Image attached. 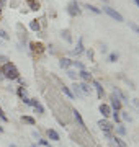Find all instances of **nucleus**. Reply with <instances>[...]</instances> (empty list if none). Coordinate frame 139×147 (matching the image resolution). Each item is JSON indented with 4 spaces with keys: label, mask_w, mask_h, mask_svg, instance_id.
<instances>
[{
    "label": "nucleus",
    "mask_w": 139,
    "mask_h": 147,
    "mask_svg": "<svg viewBox=\"0 0 139 147\" xmlns=\"http://www.w3.org/2000/svg\"><path fill=\"white\" fill-rule=\"evenodd\" d=\"M18 95H20L22 98H23V96H26V95H25V87H23V85H22V87H18Z\"/></svg>",
    "instance_id": "23"
},
{
    "label": "nucleus",
    "mask_w": 139,
    "mask_h": 147,
    "mask_svg": "<svg viewBox=\"0 0 139 147\" xmlns=\"http://www.w3.org/2000/svg\"><path fill=\"white\" fill-rule=\"evenodd\" d=\"M0 118H2L3 121H8V118H7L5 115H3V111H2V108H0Z\"/></svg>",
    "instance_id": "25"
},
{
    "label": "nucleus",
    "mask_w": 139,
    "mask_h": 147,
    "mask_svg": "<svg viewBox=\"0 0 139 147\" xmlns=\"http://www.w3.org/2000/svg\"><path fill=\"white\" fill-rule=\"evenodd\" d=\"M0 72L3 74V77H7V79H10V80H16V79H20V74H18V70H16V67L13 65V64H5L3 67H2V70Z\"/></svg>",
    "instance_id": "1"
},
{
    "label": "nucleus",
    "mask_w": 139,
    "mask_h": 147,
    "mask_svg": "<svg viewBox=\"0 0 139 147\" xmlns=\"http://www.w3.org/2000/svg\"><path fill=\"white\" fill-rule=\"evenodd\" d=\"M102 2H105V3H107V2H108V0H102Z\"/></svg>",
    "instance_id": "33"
},
{
    "label": "nucleus",
    "mask_w": 139,
    "mask_h": 147,
    "mask_svg": "<svg viewBox=\"0 0 139 147\" xmlns=\"http://www.w3.org/2000/svg\"><path fill=\"white\" fill-rule=\"evenodd\" d=\"M93 87H95V90H96V95H98V98H103V87H102V84L100 82H96V80H93Z\"/></svg>",
    "instance_id": "10"
},
{
    "label": "nucleus",
    "mask_w": 139,
    "mask_h": 147,
    "mask_svg": "<svg viewBox=\"0 0 139 147\" xmlns=\"http://www.w3.org/2000/svg\"><path fill=\"white\" fill-rule=\"evenodd\" d=\"M0 132H3V127H2V126H0Z\"/></svg>",
    "instance_id": "32"
},
{
    "label": "nucleus",
    "mask_w": 139,
    "mask_h": 147,
    "mask_svg": "<svg viewBox=\"0 0 139 147\" xmlns=\"http://www.w3.org/2000/svg\"><path fill=\"white\" fill-rule=\"evenodd\" d=\"M72 64H74V65H77V67H79V69H84V65H82L80 62H72Z\"/></svg>",
    "instance_id": "30"
},
{
    "label": "nucleus",
    "mask_w": 139,
    "mask_h": 147,
    "mask_svg": "<svg viewBox=\"0 0 139 147\" xmlns=\"http://www.w3.org/2000/svg\"><path fill=\"white\" fill-rule=\"evenodd\" d=\"M0 11H2V10H0Z\"/></svg>",
    "instance_id": "36"
},
{
    "label": "nucleus",
    "mask_w": 139,
    "mask_h": 147,
    "mask_svg": "<svg viewBox=\"0 0 139 147\" xmlns=\"http://www.w3.org/2000/svg\"><path fill=\"white\" fill-rule=\"evenodd\" d=\"M77 88L80 90V93L85 96V95H90V87L87 82H80V84H77Z\"/></svg>",
    "instance_id": "5"
},
{
    "label": "nucleus",
    "mask_w": 139,
    "mask_h": 147,
    "mask_svg": "<svg viewBox=\"0 0 139 147\" xmlns=\"http://www.w3.org/2000/svg\"><path fill=\"white\" fill-rule=\"evenodd\" d=\"M98 126L102 127V131H111L113 127H115L107 119V118H105V119H100V121H98Z\"/></svg>",
    "instance_id": "4"
},
{
    "label": "nucleus",
    "mask_w": 139,
    "mask_h": 147,
    "mask_svg": "<svg viewBox=\"0 0 139 147\" xmlns=\"http://www.w3.org/2000/svg\"><path fill=\"white\" fill-rule=\"evenodd\" d=\"M100 113L103 115V118H108V116L111 115V108H110V105L102 103V105H100Z\"/></svg>",
    "instance_id": "7"
},
{
    "label": "nucleus",
    "mask_w": 139,
    "mask_h": 147,
    "mask_svg": "<svg viewBox=\"0 0 139 147\" xmlns=\"http://www.w3.org/2000/svg\"><path fill=\"white\" fill-rule=\"evenodd\" d=\"M0 36L3 38V39H8V34H7V33L3 31V30H0Z\"/></svg>",
    "instance_id": "24"
},
{
    "label": "nucleus",
    "mask_w": 139,
    "mask_h": 147,
    "mask_svg": "<svg viewBox=\"0 0 139 147\" xmlns=\"http://www.w3.org/2000/svg\"><path fill=\"white\" fill-rule=\"evenodd\" d=\"M61 90H62V93H64V95H67L69 98H74V93H72V90H70L69 87H65V85H62V87H61Z\"/></svg>",
    "instance_id": "12"
},
{
    "label": "nucleus",
    "mask_w": 139,
    "mask_h": 147,
    "mask_svg": "<svg viewBox=\"0 0 139 147\" xmlns=\"http://www.w3.org/2000/svg\"><path fill=\"white\" fill-rule=\"evenodd\" d=\"M108 61H110V62H116V61H118V54L116 53H111L110 56H108Z\"/></svg>",
    "instance_id": "18"
},
{
    "label": "nucleus",
    "mask_w": 139,
    "mask_h": 147,
    "mask_svg": "<svg viewBox=\"0 0 139 147\" xmlns=\"http://www.w3.org/2000/svg\"><path fill=\"white\" fill-rule=\"evenodd\" d=\"M103 11H105L107 15L111 16L113 20H116V21H123V15H121V13H118L116 10H113L111 7H103Z\"/></svg>",
    "instance_id": "2"
},
{
    "label": "nucleus",
    "mask_w": 139,
    "mask_h": 147,
    "mask_svg": "<svg viewBox=\"0 0 139 147\" xmlns=\"http://www.w3.org/2000/svg\"><path fill=\"white\" fill-rule=\"evenodd\" d=\"M72 115H74V118H75V121L79 123V126L82 127V129H85V123H84V119H82V116H80V113L77 110H72Z\"/></svg>",
    "instance_id": "8"
},
{
    "label": "nucleus",
    "mask_w": 139,
    "mask_h": 147,
    "mask_svg": "<svg viewBox=\"0 0 139 147\" xmlns=\"http://www.w3.org/2000/svg\"><path fill=\"white\" fill-rule=\"evenodd\" d=\"M31 28H33V30H39V25H38L36 21H33V23H31Z\"/></svg>",
    "instance_id": "27"
},
{
    "label": "nucleus",
    "mask_w": 139,
    "mask_h": 147,
    "mask_svg": "<svg viewBox=\"0 0 139 147\" xmlns=\"http://www.w3.org/2000/svg\"><path fill=\"white\" fill-rule=\"evenodd\" d=\"M10 147H16V146H10Z\"/></svg>",
    "instance_id": "34"
},
{
    "label": "nucleus",
    "mask_w": 139,
    "mask_h": 147,
    "mask_svg": "<svg viewBox=\"0 0 139 147\" xmlns=\"http://www.w3.org/2000/svg\"><path fill=\"white\" fill-rule=\"evenodd\" d=\"M22 119L25 121V123H28V124H31V126H34V119H33L31 116H23Z\"/></svg>",
    "instance_id": "16"
},
{
    "label": "nucleus",
    "mask_w": 139,
    "mask_h": 147,
    "mask_svg": "<svg viewBox=\"0 0 139 147\" xmlns=\"http://www.w3.org/2000/svg\"><path fill=\"white\" fill-rule=\"evenodd\" d=\"M80 77H82V80H84V82H87V84H88V82L92 80V74L87 72V70H82V72H80Z\"/></svg>",
    "instance_id": "11"
},
{
    "label": "nucleus",
    "mask_w": 139,
    "mask_h": 147,
    "mask_svg": "<svg viewBox=\"0 0 139 147\" xmlns=\"http://www.w3.org/2000/svg\"><path fill=\"white\" fill-rule=\"evenodd\" d=\"M59 65H61V67H64V69H67V67H70V65H72V61H70V59H61Z\"/></svg>",
    "instance_id": "13"
},
{
    "label": "nucleus",
    "mask_w": 139,
    "mask_h": 147,
    "mask_svg": "<svg viewBox=\"0 0 139 147\" xmlns=\"http://www.w3.org/2000/svg\"><path fill=\"white\" fill-rule=\"evenodd\" d=\"M69 13L72 16H75V15L80 13V8H79V3H77V2H70L69 3Z\"/></svg>",
    "instance_id": "6"
},
{
    "label": "nucleus",
    "mask_w": 139,
    "mask_h": 147,
    "mask_svg": "<svg viewBox=\"0 0 139 147\" xmlns=\"http://www.w3.org/2000/svg\"><path fill=\"white\" fill-rule=\"evenodd\" d=\"M22 100H23V103H26V105H30V103H31V100H30L28 96H23Z\"/></svg>",
    "instance_id": "26"
},
{
    "label": "nucleus",
    "mask_w": 139,
    "mask_h": 147,
    "mask_svg": "<svg viewBox=\"0 0 139 147\" xmlns=\"http://www.w3.org/2000/svg\"><path fill=\"white\" fill-rule=\"evenodd\" d=\"M48 137L51 139V141H56V142L61 141V137H59V134H57L56 129H48Z\"/></svg>",
    "instance_id": "9"
},
{
    "label": "nucleus",
    "mask_w": 139,
    "mask_h": 147,
    "mask_svg": "<svg viewBox=\"0 0 139 147\" xmlns=\"http://www.w3.org/2000/svg\"><path fill=\"white\" fill-rule=\"evenodd\" d=\"M116 147H118V146H116Z\"/></svg>",
    "instance_id": "37"
},
{
    "label": "nucleus",
    "mask_w": 139,
    "mask_h": 147,
    "mask_svg": "<svg viewBox=\"0 0 139 147\" xmlns=\"http://www.w3.org/2000/svg\"><path fill=\"white\" fill-rule=\"evenodd\" d=\"M33 147H36V146H33Z\"/></svg>",
    "instance_id": "35"
},
{
    "label": "nucleus",
    "mask_w": 139,
    "mask_h": 147,
    "mask_svg": "<svg viewBox=\"0 0 139 147\" xmlns=\"http://www.w3.org/2000/svg\"><path fill=\"white\" fill-rule=\"evenodd\" d=\"M113 118H115V121H116V124H119V121H121V118H119V111H113Z\"/></svg>",
    "instance_id": "21"
},
{
    "label": "nucleus",
    "mask_w": 139,
    "mask_h": 147,
    "mask_svg": "<svg viewBox=\"0 0 139 147\" xmlns=\"http://www.w3.org/2000/svg\"><path fill=\"white\" fill-rule=\"evenodd\" d=\"M116 132L118 134H121V136H124V134H126V129H124L123 126H116Z\"/></svg>",
    "instance_id": "22"
},
{
    "label": "nucleus",
    "mask_w": 139,
    "mask_h": 147,
    "mask_svg": "<svg viewBox=\"0 0 139 147\" xmlns=\"http://www.w3.org/2000/svg\"><path fill=\"white\" fill-rule=\"evenodd\" d=\"M39 144H41V146H46V147L49 146V142H48V141H44V139H39Z\"/></svg>",
    "instance_id": "29"
},
{
    "label": "nucleus",
    "mask_w": 139,
    "mask_h": 147,
    "mask_svg": "<svg viewBox=\"0 0 139 147\" xmlns=\"http://www.w3.org/2000/svg\"><path fill=\"white\" fill-rule=\"evenodd\" d=\"M84 53V42H82V38L79 39V44H77V47H75V54H80Z\"/></svg>",
    "instance_id": "14"
},
{
    "label": "nucleus",
    "mask_w": 139,
    "mask_h": 147,
    "mask_svg": "<svg viewBox=\"0 0 139 147\" xmlns=\"http://www.w3.org/2000/svg\"><path fill=\"white\" fill-rule=\"evenodd\" d=\"M85 8H88V10H92L93 13H102V10H100V8H96L95 5H85Z\"/></svg>",
    "instance_id": "17"
},
{
    "label": "nucleus",
    "mask_w": 139,
    "mask_h": 147,
    "mask_svg": "<svg viewBox=\"0 0 139 147\" xmlns=\"http://www.w3.org/2000/svg\"><path fill=\"white\" fill-rule=\"evenodd\" d=\"M33 108H34V111H36V113H39V115H43V113H44V108H43V105H41V103H36Z\"/></svg>",
    "instance_id": "15"
},
{
    "label": "nucleus",
    "mask_w": 139,
    "mask_h": 147,
    "mask_svg": "<svg viewBox=\"0 0 139 147\" xmlns=\"http://www.w3.org/2000/svg\"><path fill=\"white\" fill-rule=\"evenodd\" d=\"M113 139H115V142H116V146H118V147H126V144H124V142L121 141L119 137H113Z\"/></svg>",
    "instance_id": "20"
},
{
    "label": "nucleus",
    "mask_w": 139,
    "mask_h": 147,
    "mask_svg": "<svg viewBox=\"0 0 139 147\" xmlns=\"http://www.w3.org/2000/svg\"><path fill=\"white\" fill-rule=\"evenodd\" d=\"M111 108H113L115 111H119V110H121V100L118 98L116 93L111 95Z\"/></svg>",
    "instance_id": "3"
},
{
    "label": "nucleus",
    "mask_w": 139,
    "mask_h": 147,
    "mask_svg": "<svg viewBox=\"0 0 139 147\" xmlns=\"http://www.w3.org/2000/svg\"><path fill=\"white\" fill-rule=\"evenodd\" d=\"M134 3H136V5L139 7V0H134Z\"/></svg>",
    "instance_id": "31"
},
{
    "label": "nucleus",
    "mask_w": 139,
    "mask_h": 147,
    "mask_svg": "<svg viewBox=\"0 0 139 147\" xmlns=\"http://www.w3.org/2000/svg\"><path fill=\"white\" fill-rule=\"evenodd\" d=\"M69 77H70V79H75V77H77V74H75L74 70H69Z\"/></svg>",
    "instance_id": "28"
},
{
    "label": "nucleus",
    "mask_w": 139,
    "mask_h": 147,
    "mask_svg": "<svg viewBox=\"0 0 139 147\" xmlns=\"http://www.w3.org/2000/svg\"><path fill=\"white\" fill-rule=\"evenodd\" d=\"M129 28H131L133 31H136V33L139 34V26L136 25V23H133V21H129Z\"/></svg>",
    "instance_id": "19"
}]
</instances>
